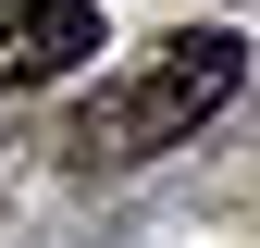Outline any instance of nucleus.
<instances>
[{"label":"nucleus","instance_id":"nucleus-1","mask_svg":"<svg viewBox=\"0 0 260 248\" xmlns=\"http://www.w3.org/2000/svg\"><path fill=\"white\" fill-rule=\"evenodd\" d=\"M248 87V38H223V25H186V38H161L149 62H124V75L100 87V100L75 112V162H161V149H186L199 124Z\"/></svg>","mask_w":260,"mask_h":248},{"label":"nucleus","instance_id":"nucleus-2","mask_svg":"<svg viewBox=\"0 0 260 248\" xmlns=\"http://www.w3.org/2000/svg\"><path fill=\"white\" fill-rule=\"evenodd\" d=\"M100 50V0H0V87H50Z\"/></svg>","mask_w":260,"mask_h":248}]
</instances>
